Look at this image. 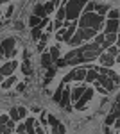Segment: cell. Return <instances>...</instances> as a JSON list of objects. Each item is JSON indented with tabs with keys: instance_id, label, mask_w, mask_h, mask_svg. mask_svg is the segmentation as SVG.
Returning <instances> with one entry per match:
<instances>
[{
	"instance_id": "f546056e",
	"label": "cell",
	"mask_w": 120,
	"mask_h": 134,
	"mask_svg": "<svg viewBox=\"0 0 120 134\" xmlns=\"http://www.w3.org/2000/svg\"><path fill=\"white\" fill-rule=\"evenodd\" d=\"M95 2H86V5H84V9H82V13H93L95 11Z\"/></svg>"
},
{
	"instance_id": "60d3db41",
	"label": "cell",
	"mask_w": 120,
	"mask_h": 134,
	"mask_svg": "<svg viewBox=\"0 0 120 134\" xmlns=\"http://www.w3.org/2000/svg\"><path fill=\"white\" fill-rule=\"evenodd\" d=\"M115 120H117V116H115L113 113H109L108 118H106V124H115Z\"/></svg>"
},
{
	"instance_id": "7dc6e473",
	"label": "cell",
	"mask_w": 120,
	"mask_h": 134,
	"mask_svg": "<svg viewBox=\"0 0 120 134\" xmlns=\"http://www.w3.org/2000/svg\"><path fill=\"white\" fill-rule=\"evenodd\" d=\"M50 2L54 4V7H58V5H59V2H61V0H50Z\"/></svg>"
},
{
	"instance_id": "2e32d148",
	"label": "cell",
	"mask_w": 120,
	"mask_h": 134,
	"mask_svg": "<svg viewBox=\"0 0 120 134\" xmlns=\"http://www.w3.org/2000/svg\"><path fill=\"white\" fill-rule=\"evenodd\" d=\"M14 84H16V77H14V75H9L7 79H4V81H2L0 88H2V90H9V88H13Z\"/></svg>"
},
{
	"instance_id": "816d5d0a",
	"label": "cell",
	"mask_w": 120,
	"mask_h": 134,
	"mask_svg": "<svg viewBox=\"0 0 120 134\" xmlns=\"http://www.w3.org/2000/svg\"><path fill=\"white\" fill-rule=\"evenodd\" d=\"M117 102H118V104H120V95H118V97H117Z\"/></svg>"
},
{
	"instance_id": "44dd1931",
	"label": "cell",
	"mask_w": 120,
	"mask_h": 134,
	"mask_svg": "<svg viewBox=\"0 0 120 134\" xmlns=\"http://www.w3.org/2000/svg\"><path fill=\"white\" fill-rule=\"evenodd\" d=\"M63 90H65V84L61 82V84H59V88H58V90H56V93H54V102H58V104L61 102V95H63Z\"/></svg>"
},
{
	"instance_id": "7a4b0ae2",
	"label": "cell",
	"mask_w": 120,
	"mask_h": 134,
	"mask_svg": "<svg viewBox=\"0 0 120 134\" xmlns=\"http://www.w3.org/2000/svg\"><path fill=\"white\" fill-rule=\"evenodd\" d=\"M88 0H68L66 2V20L68 21H77L81 14H82V9L86 5Z\"/></svg>"
},
{
	"instance_id": "484cf974",
	"label": "cell",
	"mask_w": 120,
	"mask_h": 134,
	"mask_svg": "<svg viewBox=\"0 0 120 134\" xmlns=\"http://www.w3.org/2000/svg\"><path fill=\"white\" fill-rule=\"evenodd\" d=\"M47 41H49V34H43V36L40 38V43H38V50H40V52L43 50V48H45Z\"/></svg>"
},
{
	"instance_id": "836d02e7",
	"label": "cell",
	"mask_w": 120,
	"mask_h": 134,
	"mask_svg": "<svg viewBox=\"0 0 120 134\" xmlns=\"http://www.w3.org/2000/svg\"><path fill=\"white\" fill-rule=\"evenodd\" d=\"M111 113L115 114L117 118H120V104H118V102H115V104H113V109H111Z\"/></svg>"
},
{
	"instance_id": "ffe728a7",
	"label": "cell",
	"mask_w": 120,
	"mask_h": 134,
	"mask_svg": "<svg viewBox=\"0 0 120 134\" xmlns=\"http://www.w3.org/2000/svg\"><path fill=\"white\" fill-rule=\"evenodd\" d=\"M30 38L34 40V41H40L41 38V27L38 25V27H32V31H30Z\"/></svg>"
},
{
	"instance_id": "3957f363",
	"label": "cell",
	"mask_w": 120,
	"mask_h": 134,
	"mask_svg": "<svg viewBox=\"0 0 120 134\" xmlns=\"http://www.w3.org/2000/svg\"><path fill=\"white\" fill-rule=\"evenodd\" d=\"M14 43H16V40H14V38H6L4 41L0 43V59L7 61L9 57H14V55H16Z\"/></svg>"
},
{
	"instance_id": "74e56055",
	"label": "cell",
	"mask_w": 120,
	"mask_h": 134,
	"mask_svg": "<svg viewBox=\"0 0 120 134\" xmlns=\"http://www.w3.org/2000/svg\"><path fill=\"white\" fill-rule=\"evenodd\" d=\"M22 72L25 73V75H29V73H30V66H29V61H25L23 64H22Z\"/></svg>"
},
{
	"instance_id": "d6a6232c",
	"label": "cell",
	"mask_w": 120,
	"mask_h": 134,
	"mask_svg": "<svg viewBox=\"0 0 120 134\" xmlns=\"http://www.w3.org/2000/svg\"><path fill=\"white\" fill-rule=\"evenodd\" d=\"M43 5H45V11H47V14H50V13H54V9H56V7H54V4H52V2H45V4H43Z\"/></svg>"
},
{
	"instance_id": "603a6c76",
	"label": "cell",
	"mask_w": 120,
	"mask_h": 134,
	"mask_svg": "<svg viewBox=\"0 0 120 134\" xmlns=\"http://www.w3.org/2000/svg\"><path fill=\"white\" fill-rule=\"evenodd\" d=\"M108 20H120V11L118 9H109L108 11Z\"/></svg>"
},
{
	"instance_id": "d590c367",
	"label": "cell",
	"mask_w": 120,
	"mask_h": 134,
	"mask_svg": "<svg viewBox=\"0 0 120 134\" xmlns=\"http://www.w3.org/2000/svg\"><path fill=\"white\" fill-rule=\"evenodd\" d=\"M16 134H25L27 132V127H25V124H20V125H16Z\"/></svg>"
},
{
	"instance_id": "c3c4849f",
	"label": "cell",
	"mask_w": 120,
	"mask_h": 134,
	"mask_svg": "<svg viewBox=\"0 0 120 134\" xmlns=\"http://www.w3.org/2000/svg\"><path fill=\"white\" fill-rule=\"evenodd\" d=\"M115 45H117V47L120 48V32H118V38H117V43H115Z\"/></svg>"
},
{
	"instance_id": "8992f818",
	"label": "cell",
	"mask_w": 120,
	"mask_h": 134,
	"mask_svg": "<svg viewBox=\"0 0 120 134\" xmlns=\"http://www.w3.org/2000/svg\"><path fill=\"white\" fill-rule=\"evenodd\" d=\"M18 68V61H7L4 63V66L0 68V75L2 77H9V75H13V72Z\"/></svg>"
},
{
	"instance_id": "ab89813d",
	"label": "cell",
	"mask_w": 120,
	"mask_h": 134,
	"mask_svg": "<svg viewBox=\"0 0 120 134\" xmlns=\"http://www.w3.org/2000/svg\"><path fill=\"white\" fill-rule=\"evenodd\" d=\"M18 114H20V120H23L27 116V109L25 107H18Z\"/></svg>"
},
{
	"instance_id": "5bb4252c",
	"label": "cell",
	"mask_w": 120,
	"mask_h": 134,
	"mask_svg": "<svg viewBox=\"0 0 120 134\" xmlns=\"http://www.w3.org/2000/svg\"><path fill=\"white\" fill-rule=\"evenodd\" d=\"M52 64H54V59H52L50 52H49V50L43 52V54H41V66L49 70V68H52Z\"/></svg>"
},
{
	"instance_id": "d4e9b609",
	"label": "cell",
	"mask_w": 120,
	"mask_h": 134,
	"mask_svg": "<svg viewBox=\"0 0 120 134\" xmlns=\"http://www.w3.org/2000/svg\"><path fill=\"white\" fill-rule=\"evenodd\" d=\"M40 23H41V18H40V16L30 14V18H29V25H30V27H38Z\"/></svg>"
},
{
	"instance_id": "f6af8a7d",
	"label": "cell",
	"mask_w": 120,
	"mask_h": 134,
	"mask_svg": "<svg viewBox=\"0 0 120 134\" xmlns=\"http://www.w3.org/2000/svg\"><path fill=\"white\" fill-rule=\"evenodd\" d=\"M13 11H14V7H13V5H11L9 9H7V13H6V16H7V18H9L11 14H13Z\"/></svg>"
},
{
	"instance_id": "6da1fadb",
	"label": "cell",
	"mask_w": 120,
	"mask_h": 134,
	"mask_svg": "<svg viewBox=\"0 0 120 134\" xmlns=\"http://www.w3.org/2000/svg\"><path fill=\"white\" fill-rule=\"evenodd\" d=\"M104 25V16L97 14L95 11L93 13H82L79 16V27L81 29H86V27H93L95 31L102 29Z\"/></svg>"
},
{
	"instance_id": "4316f807",
	"label": "cell",
	"mask_w": 120,
	"mask_h": 134,
	"mask_svg": "<svg viewBox=\"0 0 120 134\" xmlns=\"http://www.w3.org/2000/svg\"><path fill=\"white\" fill-rule=\"evenodd\" d=\"M50 55H52V59H54V63L59 59V47H52V48H49Z\"/></svg>"
},
{
	"instance_id": "7c38bea8",
	"label": "cell",
	"mask_w": 120,
	"mask_h": 134,
	"mask_svg": "<svg viewBox=\"0 0 120 134\" xmlns=\"http://www.w3.org/2000/svg\"><path fill=\"white\" fill-rule=\"evenodd\" d=\"M117 38H118V34H115V32H104V45H102V50H106L108 47L115 45V43H117Z\"/></svg>"
},
{
	"instance_id": "277c9868",
	"label": "cell",
	"mask_w": 120,
	"mask_h": 134,
	"mask_svg": "<svg viewBox=\"0 0 120 134\" xmlns=\"http://www.w3.org/2000/svg\"><path fill=\"white\" fill-rule=\"evenodd\" d=\"M75 25H77V21H74V25H70V27H66V29H63V31H59L58 34H56V40L58 41H63V43H68L70 41V38L75 34Z\"/></svg>"
},
{
	"instance_id": "83f0119b",
	"label": "cell",
	"mask_w": 120,
	"mask_h": 134,
	"mask_svg": "<svg viewBox=\"0 0 120 134\" xmlns=\"http://www.w3.org/2000/svg\"><path fill=\"white\" fill-rule=\"evenodd\" d=\"M72 81H75V73H74V70L68 72L65 77H63V84H68V82H72Z\"/></svg>"
},
{
	"instance_id": "e575fe53",
	"label": "cell",
	"mask_w": 120,
	"mask_h": 134,
	"mask_svg": "<svg viewBox=\"0 0 120 134\" xmlns=\"http://www.w3.org/2000/svg\"><path fill=\"white\" fill-rule=\"evenodd\" d=\"M9 122V114H0V127H6Z\"/></svg>"
},
{
	"instance_id": "9c48e42d",
	"label": "cell",
	"mask_w": 120,
	"mask_h": 134,
	"mask_svg": "<svg viewBox=\"0 0 120 134\" xmlns=\"http://www.w3.org/2000/svg\"><path fill=\"white\" fill-rule=\"evenodd\" d=\"M86 88H88V86H84V84H81V86H74V88H72V90H70V97H72V102H74V104L77 102V100H79L81 97H82V93L86 91Z\"/></svg>"
},
{
	"instance_id": "30bf717a",
	"label": "cell",
	"mask_w": 120,
	"mask_h": 134,
	"mask_svg": "<svg viewBox=\"0 0 120 134\" xmlns=\"http://www.w3.org/2000/svg\"><path fill=\"white\" fill-rule=\"evenodd\" d=\"M97 82H99L100 86H104L108 91H113V90L117 88V84L113 82V81H111L108 75H100V73H99V79H97Z\"/></svg>"
},
{
	"instance_id": "5b68a950",
	"label": "cell",
	"mask_w": 120,
	"mask_h": 134,
	"mask_svg": "<svg viewBox=\"0 0 120 134\" xmlns=\"http://www.w3.org/2000/svg\"><path fill=\"white\" fill-rule=\"evenodd\" d=\"M91 98H93V90H91V88H86V91L82 93V97L75 102V109H77V111L84 109V107H86V104L90 102Z\"/></svg>"
},
{
	"instance_id": "e0dca14e",
	"label": "cell",
	"mask_w": 120,
	"mask_h": 134,
	"mask_svg": "<svg viewBox=\"0 0 120 134\" xmlns=\"http://www.w3.org/2000/svg\"><path fill=\"white\" fill-rule=\"evenodd\" d=\"M32 14L40 16L41 20L49 16V14H47V11H45V5H43V4H38V5H34V11H32Z\"/></svg>"
},
{
	"instance_id": "8d00e7d4",
	"label": "cell",
	"mask_w": 120,
	"mask_h": 134,
	"mask_svg": "<svg viewBox=\"0 0 120 134\" xmlns=\"http://www.w3.org/2000/svg\"><path fill=\"white\" fill-rule=\"evenodd\" d=\"M40 124H41V125H49V114L45 113V111H43V113H41V118H40Z\"/></svg>"
},
{
	"instance_id": "ee69618b",
	"label": "cell",
	"mask_w": 120,
	"mask_h": 134,
	"mask_svg": "<svg viewBox=\"0 0 120 134\" xmlns=\"http://www.w3.org/2000/svg\"><path fill=\"white\" fill-rule=\"evenodd\" d=\"M25 90V82H20V84H16V91L20 93V91H23Z\"/></svg>"
},
{
	"instance_id": "ba28073f",
	"label": "cell",
	"mask_w": 120,
	"mask_h": 134,
	"mask_svg": "<svg viewBox=\"0 0 120 134\" xmlns=\"http://www.w3.org/2000/svg\"><path fill=\"white\" fill-rule=\"evenodd\" d=\"M70 102H72V97H70V88L65 84V90H63V95H61V102L59 105H63L66 111H70L72 107H70Z\"/></svg>"
},
{
	"instance_id": "cb8c5ba5",
	"label": "cell",
	"mask_w": 120,
	"mask_h": 134,
	"mask_svg": "<svg viewBox=\"0 0 120 134\" xmlns=\"http://www.w3.org/2000/svg\"><path fill=\"white\" fill-rule=\"evenodd\" d=\"M9 118L14 122H20V114H18V107H11L9 109Z\"/></svg>"
},
{
	"instance_id": "f5cc1de1",
	"label": "cell",
	"mask_w": 120,
	"mask_h": 134,
	"mask_svg": "<svg viewBox=\"0 0 120 134\" xmlns=\"http://www.w3.org/2000/svg\"><path fill=\"white\" fill-rule=\"evenodd\" d=\"M2 81H4V77H2V75H0V84H2Z\"/></svg>"
},
{
	"instance_id": "681fc988",
	"label": "cell",
	"mask_w": 120,
	"mask_h": 134,
	"mask_svg": "<svg viewBox=\"0 0 120 134\" xmlns=\"http://www.w3.org/2000/svg\"><path fill=\"white\" fill-rule=\"evenodd\" d=\"M117 63H118V64H120V54H118V55H117Z\"/></svg>"
},
{
	"instance_id": "4dcf8cb0",
	"label": "cell",
	"mask_w": 120,
	"mask_h": 134,
	"mask_svg": "<svg viewBox=\"0 0 120 134\" xmlns=\"http://www.w3.org/2000/svg\"><path fill=\"white\" fill-rule=\"evenodd\" d=\"M95 9H97V14H100V16H104V14H106V13L109 11V7H108V5H97Z\"/></svg>"
},
{
	"instance_id": "d6986e66",
	"label": "cell",
	"mask_w": 120,
	"mask_h": 134,
	"mask_svg": "<svg viewBox=\"0 0 120 134\" xmlns=\"http://www.w3.org/2000/svg\"><path fill=\"white\" fill-rule=\"evenodd\" d=\"M95 36H97V31H95L93 27L82 29V38H84V40H95Z\"/></svg>"
},
{
	"instance_id": "db71d44e",
	"label": "cell",
	"mask_w": 120,
	"mask_h": 134,
	"mask_svg": "<svg viewBox=\"0 0 120 134\" xmlns=\"http://www.w3.org/2000/svg\"><path fill=\"white\" fill-rule=\"evenodd\" d=\"M25 134H27V132H25Z\"/></svg>"
},
{
	"instance_id": "1f68e13d",
	"label": "cell",
	"mask_w": 120,
	"mask_h": 134,
	"mask_svg": "<svg viewBox=\"0 0 120 134\" xmlns=\"http://www.w3.org/2000/svg\"><path fill=\"white\" fill-rule=\"evenodd\" d=\"M49 125L54 129V127H58L59 125V122H58V118L56 116H52V114H49Z\"/></svg>"
},
{
	"instance_id": "f35d334b",
	"label": "cell",
	"mask_w": 120,
	"mask_h": 134,
	"mask_svg": "<svg viewBox=\"0 0 120 134\" xmlns=\"http://www.w3.org/2000/svg\"><path fill=\"white\" fill-rule=\"evenodd\" d=\"M93 41L97 43V45H100V47H102V45H104V34H97Z\"/></svg>"
},
{
	"instance_id": "f907efd6",
	"label": "cell",
	"mask_w": 120,
	"mask_h": 134,
	"mask_svg": "<svg viewBox=\"0 0 120 134\" xmlns=\"http://www.w3.org/2000/svg\"><path fill=\"white\" fill-rule=\"evenodd\" d=\"M6 2H9V0H0V4H6Z\"/></svg>"
},
{
	"instance_id": "7402d4cb",
	"label": "cell",
	"mask_w": 120,
	"mask_h": 134,
	"mask_svg": "<svg viewBox=\"0 0 120 134\" xmlns=\"http://www.w3.org/2000/svg\"><path fill=\"white\" fill-rule=\"evenodd\" d=\"M58 20H66V4H63L59 9H58Z\"/></svg>"
},
{
	"instance_id": "7bdbcfd3",
	"label": "cell",
	"mask_w": 120,
	"mask_h": 134,
	"mask_svg": "<svg viewBox=\"0 0 120 134\" xmlns=\"http://www.w3.org/2000/svg\"><path fill=\"white\" fill-rule=\"evenodd\" d=\"M36 134H45V129L40 124H36Z\"/></svg>"
},
{
	"instance_id": "b9f144b4",
	"label": "cell",
	"mask_w": 120,
	"mask_h": 134,
	"mask_svg": "<svg viewBox=\"0 0 120 134\" xmlns=\"http://www.w3.org/2000/svg\"><path fill=\"white\" fill-rule=\"evenodd\" d=\"M54 73H56V70H54V68H49V72H47V77H45V81H50V79L54 77Z\"/></svg>"
},
{
	"instance_id": "bcb514c9",
	"label": "cell",
	"mask_w": 120,
	"mask_h": 134,
	"mask_svg": "<svg viewBox=\"0 0 120 134\" xmlns=\"http://www.w3.org/2000/svg\"><path fill=\"white\" fill-rule=\"evenodd\" d=\"M113 125H115V129H120V118H117V120H115V124H113Z\"/></svg>"
},
{
	"instance_id": "52a82bcc",
	"label": "cell",
	"mask_w": 120,
	"mask_h": 134,
	"mask_svg": "<svg viewBox=\"0 0 120 134\" xmlns=\"http://www.w3.org/2000/svg\"><path fill=\"white\" fill-rule=\"evenodd\" d=\"M99 61L102 66H106V68H111L115 63H117V57L115 55H111V54H108V52H102L99 55Z\"/></svg>"
},
{
	"instance_id": "4fadbf2b",
	"label": "cell",
	"mask_w": 120,
	"mask_h": 134,
	"mask_svg": "<svg viewBox=\"0 0 120 134\" xmlns=\"http://www.w3.org/2000/svg\"><path fill=\"white\" fill-rule=\"evenodd\" d=\"M106 32H115V34H118L120 32V20H108L106 21Z\"/></svg>"
},
{
	"instance_id": "9a60e30c",
	"label": "cell",
	"mask_w": 120,
	"mask_h": 134,
	"mask_svg": "<svg viewBox=\"0 0 120 134\" xmlns=\"http://www.w3.org/2000/svg\"><path fill=\"white\" fill-rule=\"evenodd\" d=\"M97 79H99V72L95 70V66H90L88 72H86V79H84V82H95Z\"/></svg>"
},
{
	"instance_id": "8fae6325",
	"label": "cell",
	"mask_w": 120,
	"mask_h": 134,
	"mask_svg": "<svg viewBox=\"0 0 120 134\" xmlns=\"http://www.w3.org/2000/svg\"><path fill=\"white\" fill-rule=\"evenodd\" d=\"M82 41H84V38H82V29L79 27V29L75 31V34H74V36L70 38L68 45H70V47H75V48H77V47H81V45H82Z\"/></svg>"
},
{
	"instance_id": "ac0fdd59",
	"label": "cell",
	"mask_w": 120,
	"mask_h": 134,
	"mask_svg": "<svg viewBox=\"0 0 120 134\" xmlns=\"http://www.w3.org/2000/svg\"><path fill=\"white\" fill-rule=\"evenodd\" d=\"M86 72H88V68H75L74 70V73H75V82H82L86 79Z\"/></svg>"
},
{
	"instance_id": "f1b7e54d",
	"label": "cell",
	"mask_w": 120,
	"mask_h": 134,
	"mask_svg": "<svg viewBox=\"0 0 120 134\" xmlns=\"http://www.w3.org/2000/svg\"><path fill=\"white\" fill-rule=\"evenodd\" d=\"M106 52H108V54H111V55H115V57H117V55H118V54H120V48H118V47H117V45H111V47H108V48H106Z\"/></svg>"
}]
</instances>
